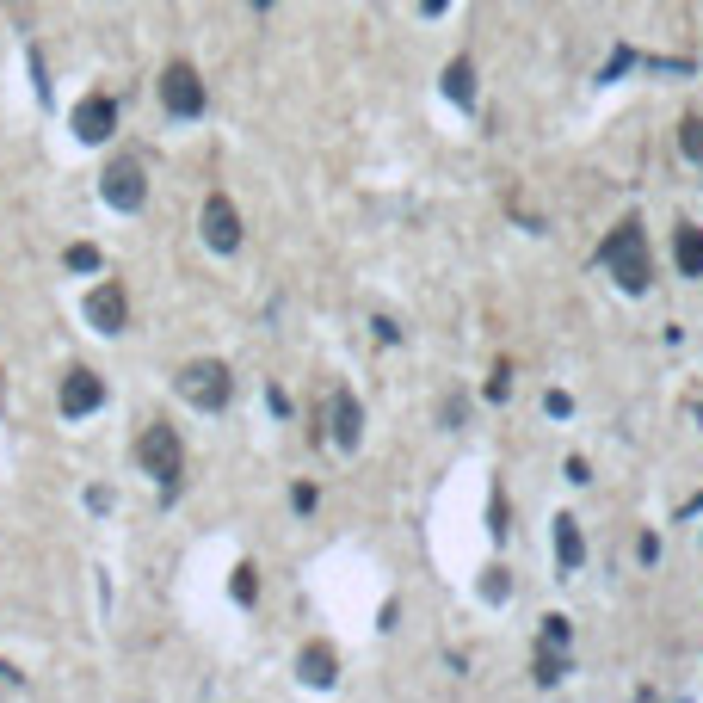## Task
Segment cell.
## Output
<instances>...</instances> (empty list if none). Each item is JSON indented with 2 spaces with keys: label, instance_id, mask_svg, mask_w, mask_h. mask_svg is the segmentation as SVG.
I'll return each instance as SVG.
<instances>
[{
  "label": "cell",
  "instance_id": "5b68a950",
  "mask_svg": "<svg viewBox=\"0 0 703 703\" xmlns=\"http://www.w3.org/2000/svg\"><path fill=\"white\" fill-rule=\"evenodd\" d=\"M136 463H142L148 475L173 481V475H179V463H185V444H179V432H173V426H148V432H142V444H136Z\"/></svg>",
  "mask_w": 703,
  "mask_h": 703
},
{
  "label": "cell",
  "instance_id": "d6986e66",
  "mask_svg": "<svg viewBox=\"0 0 703 703\" xmlns=\"http://www.w3.org/2000/svg\"><path fill=\"white\" fill-rule=\"evenodd\" d=\"M426 13H444V0H426Z\"/></svg>",
  "mask_w": 703,
  "mask_h": 703
},
{
  "label": "cell",
  "instance_id": "9c48e42d",
  "mask_svg": "<svg viewBox=\"0 0 703 703\" xmlns=\"http://www.w3.org/2000/svg\"><path fill=\"white\" fill-rule=\"evenodd\" d=\"M56 401H62V414H68V420H81V414H93V407L105 401V383L93 377V370H68Z\"/></svg>",
  "mask_w": 703,
  "mask_h": 703
},
{
  "label": "cell",
  "instance_id": "3957f363",
  "mask_svg": "<svg viewBox=\"0 0 703 703\" xmlns=\"http://www.w3.org/2000/svg\"><path fill=\"white\" fill-rule=\"evenodd\" d=\"M179 395L198 407V414H216L222 401H229V364H216V358H198L192 370L179 377Z\"/></svg>",
  "mask_w": 703,
  "mask_h": 703
},
{
  "label": "cell",
  "instance_id": "7a4b0ae2",
  "mask_svg": "<svg viewBox=\"0 0 703 703\" xmlns=\"http://www.w3.org/2000/svg\"><path fill=\"white\" fill-rule=\"evenodd\" d=\"M161 105H167V118H204V81H198V68L192 62H167L161 68Z\"/></svg>",
  "mask_w": 703,
  "mask_h": 703
},
{
  "label": "cell",
  "instance_id": "4fadbf2b",
  "mask_svg": "<svg viewBox=\"0 0 703 703\" xmlns=\"http://www.w3.org/2000/svg\"><path fill=\"white\" fill-rule=\"evenodd\" d=\"M555 555H562L568 574L580 568V525H574V518H555Z\"/></svg>",
  "mask_w": 703,
  "mask_h": 703
},
{
  "label": "cell",
  "instance_id": "2e32d148",
  "mask_svg": "<svg viewBox=\"0 0 703 703\" xmlns=\"http://www.w3.org/2000/svg\"><path fill=\"white\" fill-rule=\"evenodd\" d=\"M68 266H74V272H99V247H87V241L68 247Z\"/></svg>",
  "mask_w": 703,
  "mask_h": 703
},
{
  "label": "cell",
  "instance_id": "277c9868",
  "mask_svg": "<svg viewBox=\"0 0 703 703\" xmlns=\"http://www.w3.org/2000/svg\"><path fill=\"white\" fill-rule=\"evenodd\" d=\"M99 192H105V204H111V210H142V198H148L142 161H136V155H118V161L105 167V185H99Z\"/></svg>",
  "mask_w": 703,
  "mask_h": 703
},
{
  "label": "cell",
  "instance_id": "7c38bea8",
  "mask_svg": "<svg viewBox=\"0 0 703 703\" xmlns=\"http://www.w3.org/2000/svg\"><path fill=\"white\" fill-rule=\"evenodd\" d=\"M296 666H303V679H309V685H333V673H340V660H333V648H327V642L303 648V660H296Z\"/></svg>",
  "mask_w": 703,
  "mask_h": 703
},
{
  "label": "cell",
  "instance_id": "e0dca14e",
  "mask_svg": "<svg viewBox=\"0 0 703 703\" xmlns=\"http://www.w3.org/2000/svg\"><path fill=\"white\" fill-rule=\"evenodd\" d=\"M253 592H259V586H253V568L241 562V568H235V599H241V605H253Z\"/></svg>",
  "mask_w": 703,
  "mask_h": 703
},
{
  "label": "cell",
  "instance_id": "52a82bcc",
  "mask_svg": "<svg viewBox=\"0 0 703 703\" xmlns=\"http://www.w3.org/2000/svg\"><path fill=\"white\" fill-rule=\"evenodd\" d=\"M87 321H93L99 333H124V327H130V296H124V284H99V290L87 296Z\"/></svg>",
  "mask_w": 703,
  "mask_h": 703
},
{
  "label": "cell",
  "instance_id": "ba28073f",
  "mask_svg": "<svg viewBox=\"0 0 703 703\" xmlns=\"http://www.w3.org/2000/svg\"><path fill=\"white\" fill-rule=\"evenodd\" d=\"M204 241H210L216 253H235V247H241V216H235V204L222 198V192L204 204Z\"/></svg>",
  "mask_w": 703,
  "mask_h": 703
},
{
  "label": "cell",
  "instance_id": "9a60e30c",
  "mask_svg": "<svg viewBox=\"0 0 703 703\" xmlns=\"http://www.w3.org/2000/svg\"><path fill=\"white\" fill-rule=\"evenodd\" d=\"M679 155H691V161L703 167V118H685V124H679Z\"/></svg>",
  "mask_w": 703,
  "mask_h": 703
},
{
  "label": "cell",
  "instance_id": "6da1fadb",
  "mask_svg": "<svg viewBox=\"0 0 703 703\" xmlns=\"http://www.w3.org/2000/svg\"><path fill=\"white\" fill-rule=\"evenodd\" d=\"M605 266H611V278H617L629 296L648 290V241H642V222H636V216L611 229V241H605Z\"/></svg>",
  "mask_w": 703,
  "mask_h": 703
},
{
  "label": "cell",
  "instance_id": "8fae6325",
  "mask_svg": "<svg viewBox=\"0 0 703 703\" xmlns=\"http://www.w3.org/2000/svg\"><path fill=\"white\" fill-rule=\"evenodd\" d=\"M673 259H679V272H685V278H703V229L679 222V235H673Z\"/></svg>",
  "mask_w": 703,
  "mask_h": 703
},
{
  "label": "cell",
  "instance_id": "5bb4252c",
  "mask_svg": "<svg viewBox=\"0 0 703 703\" xmlns=\"http://www.w3.org/2000/svg\"><path fill=\"white\" fill-rule=\"evenodd\" d=\"M444 93H451L457 105L475 99V74H469V62H451V68H444Z\"/></svg>",
  "mask_w": 703,
  "mask_h": 703
},
{
  "label": "cell",
  "instance_id": "8992f818",
  "mask_svg": "<svg viewBox=\"0 0 703 703\" xmlns=\"http://www.w3.org/2000/svg\"><path fill=\"white\" fill-rule=\"evenodd\" d=\"M74 136H81V142H105L111 130H118V99H111V93H87L81 105H74Z\"/></svg>",
  "mask_w": 703,
  "mask_h": 703
},
{
  "label": "cell",
  "instance_id": "ac0fdd59",
  "mask_svg": "<svg viewBox=\"0 0 703 703\" xmlns=\"http://www.w3.org/2000/svg\"><path fill=\"white\" fill-rule=\"evenodd\" d=\"M488 599H506V568H488Z\"/></svg>",
  "mask_w": 703,
  "mask_h": 703
},
{
  "label": "cell",
  "instance_id": "30bf717a",
  "mask_svg": "<svg viewBox=\"0 0 703 703\" xmlns=\"http://www.w3.org/2000/svg\"><path fill=\"white\" fill-rule=\"evenodd\" d=\"M327 420H333V438H340L346 451H352V444L364 438V407H358V395H352V389H340V395H333Z\"/></svg>",
  "mask_w": 703,
  "mask_h": 703
}]
</instances>
